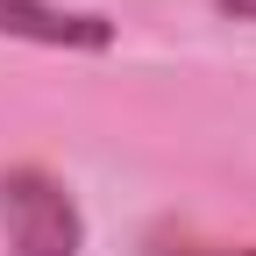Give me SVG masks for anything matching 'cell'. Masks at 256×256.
I'll return each instance as SVG.
<instances>
[{
  "mask_svg": "<svg viewBox=\"0 0 256 256\" xmlns=\"http://www.w3.org/2000/svg\"><path fill=\"white\" fill-rule=\"evenodd\" d=\"M0 235H8V256H78L86 214L57 171L8 164L0 171Z\"/></svg>",
  "mask_w": 256,
  "mask_h": 256,
  "instance_id": "6da1fadb",
  "label": "cell"
},
{
  "mask_svg": "<svg viewBox=\"0 0 256 256\" xmlns=\"http://www.w3.org/2000/svg\"><path fill=\"white\" fill-rule=\"evenodd\" d=\"M0 43L107 57V50L121 43V28H114L100 8H64V0H0Z\"/></svg>",
  "mask_w": 256,
  "mask_h": 256,
  "instance_id": "7a4b0ae2",
  "label": "cell"
},
{
  "mask_svg": "<svg viewBox=\"0 0 256 256\" xmlns=\"http://www.w3.org/2000/svg\"><path fill=\"white\" fill-rule=\"evenodd\" d=\"M214 14H228V22H256V0H214Z\"/></svg>",
  "mask_w": 256,
  "mask_h": 256,
  "instance_id": "3957f363",
  "label": "cell"
},
{
  "mask_svg": "<svg viewBox=\"0 0 256 256\" xmlns=\"http://www.w3.org/2000/svg\"><path fill=\"white\" fill-rule=\"evenodd\" d=\"M178 256H256V249H178Z\"/></svg>",
  "mask_w": 256,
  "mask_h": 256,
  "instance_id": "277c9868",
  "label": "cell"
}]
</instances>
